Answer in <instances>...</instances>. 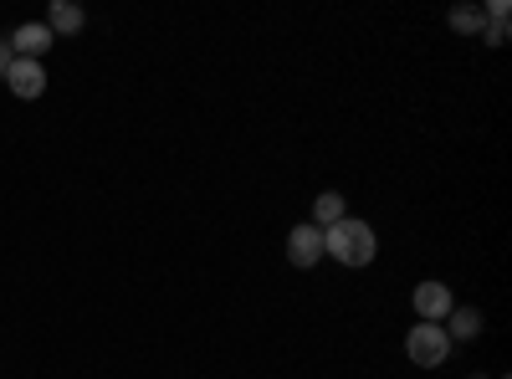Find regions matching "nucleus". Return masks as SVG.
Returning <instances> with one entry per match:
<instances>
[{
    "label": "nucleus",
    "mask_w": 512,
    "mask_h": 379,
    "mask_svg": "<svg viewBox=\"0 0 512 379\" xmlns=\"http://www.w3.org/2000/svg\"><path fill=\"white\" fill-rule=\"evenodd\" d=\"M323 257L344 262V267H369L379 257V241H374V226L359 221V216H344L338 226L323 231Z\"/></svg>",
    "instance_id": "obj_1"
},
{
    "label": "nucleus",
    "mask_w": 512,
    "mask_h": 379,
    "mask_svg": "<svg viewBox=\"0 0 512 379\" xmlns=\"http://www.w3.org/2000/svg\"><path fill=\"white\" fill-rule=\"evenodd\" d=\"M405 354H410V364H420V369H441V364L451 359L446 328H441V323H415V328L405 333Z\"/></svg>",
    "instance_id": "obj_2"
},
{
    "label": "nucleus",
    "mask_w": 512,
    "mask_h": 379,
    "mask_svg": "<svg viewBox=\"0 0 512 379\" xmlns=\"http://www.w3.org/2000/svg\"><path fill=\"white\" fill-rule=\"evenodd\" d=\"M410 303H415L420 323H446V318H451V308H456L451 287H446V282H436V277H431V282H415Z\"/></svg>",
    "instance_id": "obj_3"
},
{
    "label": "nucleus",
    "mask_w": 512,
    "mask_h": 379,
    "mask_svg": "<svg viewBox=\"0 0 512 379\" xmlns=\"http://www.w3.org/2000/svg\"><path fill=\"white\" fill-rule=\"evenodd\" d=\"M6 41H11V52H16V57H31V62H41V57L52 52V41H57V36L47 31V21H26V26H16Z\"/></svg>",
    "instance_id": "obj_4"
},
{
    "label": "nucleus",
    "mask_w": 512,
    "mask_h": 379,
    "mask_svg": "<svg viewBox=\"0 0 512 379\" xmlns=\"http://www.w3.org/2000/svg\"><path fill=\"white\" fill-rule=\"evenodd\" d=\"M6 82H11V93L16 98H41V93H47V67H41V62H31V57H16L11 62V72H6Z\"/></svg>",
    "instance_id": "obj_5"
},
{
    "label": "nucleus",
    "mask_w": 512,
    "mask_h": 379,
    "mask_svg": "<svg viewBox=\"0 0 512 379\" xmlns=\"http://www.w3.org/2000/svg\"><path fill=\"white\" fill-rule=\"evenodd\" d=\"M318 257H323V231L318 226H292V236H287V262L292 267H318Z\"/></svg>",
    "instance_id": "obj_6"
},
{
    "label": "nucleus",
    "mask_w": 512,
    "mask_h": 379,
    "mask_svg": "<svg viewBox=\"0 0 512 379\" xmlns=\"http://www.w3.org/2000/svg\"><path fill=\"white\" fill-rule=\"evenodd\" d=\"M441 328H446L451 349H456V344H472V339H482V313H477V308H451V318H446Z\"/></svg>",
    "instance_id": "obj_7"
},
{
    "label": "nucleus",
    "mask_w": 512,
    "mask_h": 379,
    "mask_svg": "<svg viewBox=\"0 0 512 379\" xmlns=\"http://www.w3.org/2000/svg\"><path fill=\"white\" fill-rule=\"evenodd\" d=\"M82 26H88V16H82V6H72V0H52L47 6V31L52 36H77Z\"/></svg>",
    "instance_id": "obj_8"
},
{
    "label": "nucleus",
    "mask_w": 512,
    "mask_h": 379,
    "mask_svg": "<svg viewBox=\"0 0 512 379\" xmlns=\"http://www.w3.org/2000/svg\"><path fill=\"white\" fill-rule=\"evenodd\" d=\"M344 216H349V205H344V195H338V190H323V195L313 200V221H308V226L328 231V226H338V221H344Z\"/></svg>",
    "instance_id": "obj_9"
},
{
    "label": "nucleus",
    "mask_w": 512,
    "mask_h": 379,
    "mask_svg": "<svg viewBox=\"0 0 512 379\" xmlns=\"http://www.w3.org/2000/svg\"><path fill=\"white\" fill-rule=\"evenodd\" d=\"M446 21H451V31H461V36H482V26H487V11H482V6H456Z\"/></svg>",
    "instance_id": "obj_10"
},
{
    "label": "nucleus",
    "mask_w": 512,
    "mask_h": 379,
    "mask_svg": "<svg viewBox=\"0 0 512 379\" xmlns=\"http://www.w3.org/2000/svg\"><path fill=\"white\" fill-rule=\"evenodd\" d=\"M482 41H487V47H507V21H487L482 26Z\"/></svg>",
    "instance_id": "obj_11"
},
{
    "label": "nucleus",
    "mask_w": 512,
    "mask_h": 379,
    "mask_svg": "<svg viewBox=\"0 0 512 379\" xmlns=\"http://www.w3.org/2000/svg\"><path fill=\"white\" fill-rule=\"evenodd\" d=\"M11 62H16V52H11V41L0 36V82H6V72H11Z\"/></svg>",
    "instance_id": "obj_12"
},
{
    "label": "nucleus",
    "mask_w": 512,
    "mask_h": 379,
    "mask_svg": "<svg viewBox=\"0 0 512 379\" xmlns=\"http://www.w3.org/2000/svg\"><path fill=\"white\" fill-rule=\"evenodd\" d=\"M472 379H487V374H472Z\"/></svg>",
    "instance_id": "obj_13"
}]
</instances>
